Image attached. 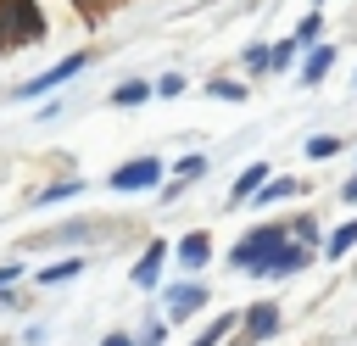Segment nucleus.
<instances>
[{"label": "nucleus", "mask_w": 357, "mask_h": 346, "mask_svg": "<svg viewBox=\"0 0 357 346\" xmlns=\"http://www.w3.org/2000/svg\"><path fill=\"white\" fill-rule=\"evenodd\" d=\"M307 262H312V246H301V240L284 246V240H279V246H273L257 268H245V273H257V279H284V273H296V268H307Z\"/></svg>", "instance_id": "nucleus-1"}, {"label": "nucleus", "mask_w": 357, "mask_h": 346, "mask_svg": "<svg viewBox=\"0 0 357 346\" xmlns=\"http://www.w3.org/2000/svg\"><path fill=\"white\" fill-rule=\"evenodd\" d=\"M84 61H89L84 50H78V56H61V61H56L50 73H39V78H28V84L17 89V100H33V95H45V89H56V84H67L73 73H84Z\"/></svg>", "instance_id": "nucleus-2"}, {"label": "nucleus", "mask_w": 357, "mask_h": 346, "mask_svg": "<svg viewBox=\"0 0 357 346\" xmlns=\"http://www.w3.org/2000/svg\"><path fill=\"white\" fill-rule=\"evenodd\" d=\"M279 240H284V229H251V234H245V240L229 251V262H234V268H257V262H262V257H268Z\"/></svg>", "instance_id": "nucleus-3"}, {"label": "nucleus", "mask_w": 357, "mask_h": 346, "mask_svg": "<svg viewBox=\"0 0 357 346\" xmlns=\"http://www.w3.org/2000/svg\"><path fill=\"white\" fill-rule=\"evenodd\" d=\"M0 17H6V28L17 33V45H22V39H39V33H45V17L33 11V0H0Z\"/></svg>", "instance_id": "nucleus-4"}, {"label": "nucleus", "mask_w": 357, "mask_h": 346, "mask_svg": "<svg viewBox=\"0 0 357 346\" xmlns=\"http://www.w3.org/2000/svg\"><path fill=\"white\" fill-rule=\"evenodd\" d=\"M156 184H162V162L156 156H139V162L112 173V190H156Z\"/></svg>", "instance_id": "nucleus-5"}, {"label": "nucleus", "mask_w": 357, "mask_h": 346, "mask_svg": "<svg viewBox=\"0 0 357 346\" xmlns=\"http://www.w3.org/2000/svg\"><path fill=\"white\" fill-rule=\"evenodd\" d=\"M201 301H206V285H195V279H190V285H167V290H162V313H167L173 324H178V318H190Z\"/></svg>", "instance_id": "nucleus-6"}, {"label": "nucleus", "mask_w": 357, "mask_h": 346, "mask_svg": "<svg viewBox=\"0 0 357 346\" xmlns=\"http://www.w3.org/2000/svg\"><path fill=\"white\" fill-rule=\"evenodd\" d=\"M279 329V307H251L245 318H240V340L251 346V340H268Z\"/></svg>", "instance_id": "nucleus-7"}, {"label": "nucleus", "mask_w": 357, "mask_h": 346, "mask_svg": "<svg viewBox=\"0 0 357 346\" xmlns=\"http://www.w3.org/2000/svg\"><path fill=\"white\" fill-rule=\"evenodd\" d=\"M206 257H212V234H184L178 240V268H206Z\"/></svg>", "instance_id": "nucleus-8"}, {"label": "nucleus", "mask_w": 357, "mask_h": 346, "mask_svg": "<svg viewBox=\"0 0 357 346\" xmlns=\"http://www.w3.org/2000/svg\"><path fill=\"white\" fill-rule=\"evenodd\" d=\"M162 257H167V246L156 240V246H151V251L134 262V285H139V290H151V285H156V273H162Z\"/></svg>", "instance_id": "nucleus-9"}, {"label": "nucleus", "mask_w": 357, "mask_h": 346, "mask_svg": "<svg viewBox=\"0 0 357 346\" xmlns=\"http://www.w3.org/2000/svg\"><path fill=\"white\" fill-rule=\"evenodd\" d=\"M262 184H268V162H251V167H245V173L234 179V201H251V195H257Z\"/></svg>", "instance_id": "nucleus-10"}, {"label": "nucleus", "mask_w": 357, "mask_h": 346, "mask_svg": "<svg viewBox=\"0 0 357 346\" xmlns=\"http://www.w3.org/2000/svg\"><path fill=\"white\" fill-rule=\"evenodd\" d=\"M234 329H240V313H223V318H212V324L195 335V346H218V340H223V335H234Z\"/></svg>", "instance_id": "nucleus-11"}, {"label": "nucleus", "mask_w": 357, "mask_h": 346, "mask_svg": "<svg viewBox=\"0 0 357 346\" xmlns=\"http://www.w3.org/2000/svg\"><path fill=\"white\" fill-rule=\"evenodd\" d=\"M151 95H156V84H139V78H134V84H117V89H112V106H139V100H151Z\"/></svg>", "instance_id": "nucleus-12"}, {"label": "nucleus", "mask_w": 357, "mask_h": 346, "mask_svg": "<svg viewBox=\"0 0 357 346\" xmlns=\"http://www.w3.org/2000/svg\"><path fill=\"white\" fill-rule=\"evenodd\" d=\"M329 61H335V50H329V45H318V50L307 56V67H301V84H318V78L329 73Z\"/></svg>", "instance_id": "nucleus-13"}, {"label": "nucleus", "mask_w": 357, "mask_h": 346, "mask_svg": "<svg viewBox=\"0 0 357 346\" xmlns=\"http://www.w3.org/2000/svg\"><path fill=\"white\" fill-rule=\"evenodd\" d=\"M351 246H357V218H351V223H340V229L329 234V246H324V251H329V262H335V257H346Z\"/></svg>", "instance_id": "nucleus-14"}, {"label": "nucleus", "mask_w": 357, "mask_h": 346, "mask_svg": "<svg viewBox=\"0 0 357 346\" xmlns=\"http://www.w3.org/2000/svg\"><path fill=\"white\" fill-rule=\"evenodd\" d=\"M296 190H301V184H296V179H268V184H262V190H257V201H262V206H268V201H290V195H296Z\"/></svg>", "instance_id": "nucleus-15"}, {"label": "nucleus", "mask_w": 357, "mask_h": 346, "mask_svg": "<svg viewBox=\"0 0 357 346\" xmlns=\"http://www.w3.org/2000/svg\"><path fill=\"white\" fill-rule=\"evenodd\" d=\"M78 190H84V179H61V184H50V190L39 195V206H56V201H73Z\"/></svg>", "instance_id": "nucleus-16"}, {"label": "nucleus", "mask_w": 357, "mask_h": 346, "mask_svg": "<svg viewBox=\"0 0 357 346\" xmlns=\"http://www.w3.org/2000/svg\"><path fill=\"white\" fill-rule=\"evenodd\" d=\"M78 268H84V257H67V262H50V268L39 273V285H61V279H73Z\"/></svg>", "instance_id": "nucleus-17"}, {"label": "nucleus", "mask_w": 357, "mask_h": 346, "mask_svg": "<svg viewBox=\"0 0 357 346\" xmlns=\"http://www.w3.org/2000/svg\"><path fill=\"white\" fill-rule=\"evenodd\" d=\"M324 33V17H318V6H312V17H301V28H296V45H312Z\"/></svg>", "instance_id": "nucleus-18"}, {"label": "nucleus", "mask_w": 357, "mask_h": 346, "mask_svg": "<svg viewBox=\"0 0 357 346\" xmlns=\"http://www.w3.org/2000/svg\"><path fill=\"white\" fill-rule=\"evenodd\" d=\"M173 173H178V184H190V179H201V173H206V156H184Z\"/></svg>", "instance_id": "nucleus-19"}, {"label": "nucleus", "mask_w": 357, "mask_h": 346, "mask_svg": "<svg viewBox=\"0 0 357 346\" xmlns=\"http://www.w3.org/2000/svg\"><path fill=\"white\" fill-rule=\"evenodd\" d=\"M218 100H245V84H229V78H218V84H206Z\"/></svg>", "instance_id": "nucleus-20"}, {"label": "nucleus", "mask_w": 357, "mask_h": 346, "mask_svg": "<svg viewBox=\"0 0 357 346\" xmlns=\"http://www.w3.org/2000/svg\"><path fill=\"white\" fill-rule=\"evenodd\" d=\"M290 56H296V39H284V45H273V50H268V67H290Z\"/></svg>", "instance_id": "nucleus-21"}, {"label": "nucleus", "mask_w": 357, "mask_h": 346, "mask_svg": "<svg viewBox=\"0 0 357 346\" xmlns=\"http://www.w3.org/2000/svg\"><path fill=\"white\" fill-rule=\"evenodd\" d=\"M340 151V140H329V134H318V140H307V156H335Z\"/></svg>", "instance_id": "nucleus-22"}, {"label": "nucleus", "mask_w": 357, "mask_h": 346, "mask_svg": "<svg viewBox=\"0 0 357 346\" xmlns=\"http://www.w3.org/2000/svg\"><path fill=\"white\" fill-rule=\"evenodd\" d=\"M156 95H184V78H178V73H167V78H156Z\"/></svg>", "instance_id": "nucleus-23"}, {"label": "nucleus", "mask_w": 357, "mask_h": 346, "mask_svg": "<svg viewBox=\"0 0 357 346\" xmlns=\"http://www.w3.org/2000/svg\"><path fill=\"white\" fill-rule=\"evenodd\" d=\"M245 67H251V73L268 67V45H251V50H245Z\"/></svg>", "instance_id": "nucleus-24"}, {"label": "nucleus", "mask_w": 357, "mask_h": 346, "mask_svg": "<svg viewBox=\"0 0 357 346\" xmlns=\"http://www.w3.org/2000/svg\"><path fill=\"white\" fill-rule=\"evenodd\" d=\"M296 240H301V246H312V240H318V223H312V218H301V223H296Z\"/></svg>", "instance_id": "nucleus-25"}, {"label": "nucleus", "mask_w": 357, "mask_h": 346, "mask_svg": "<svg viewBox=\"0 0 357 346\" xmlns=\"http://www.w3.org/2000/svg\"><path fill=\"white\" fill-rule=\"evenodd\" d=\"M17 273H22V268H17V262H0V285H11V279H17Z\"/></svg>", "instance_id": "nucleus-26"}, {"label": "nucleus", "mask_w": 357, "mask_h": 346, "mask_svg": "<svg viewBox=\"0 0 357 346\" xmlns=\"http://www.w3.org/2000/svg\"><path fill=\"white\" fill-rule=\"evenodd\" d=\"M6 45H17V33H11V28H6V17H0V50H6Z\"/></svg>", "instance_id": "nucleus-27"}, {"label": "nucleus", "mask_w": 357, "mask_h": 346, "mask_svg": "<svg viewBox=\"0 0 357 346\" xmlns=\"http://www.w3.org/2000/svg\"><path fill=\"white\" fill-rule=\"evenodd\" d=\"M100 346H134V340H128V335H106Z\"/></svg>", "instance_id": "nucleus-28"}]
</instances>
